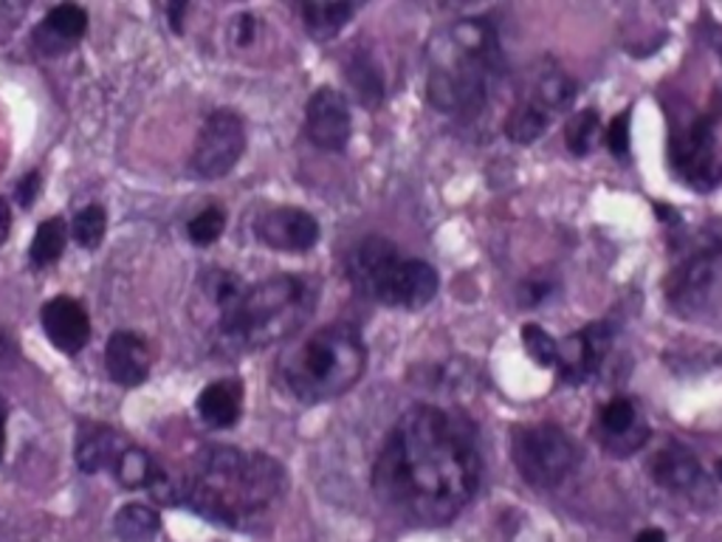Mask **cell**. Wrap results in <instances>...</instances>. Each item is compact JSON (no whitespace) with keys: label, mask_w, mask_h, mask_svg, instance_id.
Masks as SVG:
<instances>
[{"label":"cell","mask_w":722,"mask_h":542,"mask_svg":"<svg viewBox=\"0 0 722 542\" xmlns=\"http://www.w3.org/2000/svg\"><path fill=\"white\" fill-rule=\"evenodd\" d=\"M285 390L302 404H322L345 396L367 371V342L350 322H333L314 331L280 356Z\"/></svg>","instance_id":"obj_5"},{"label":"cell","mask_w":722,"mask_h":542,"mask_svg":"<svg viewBox=\"0 0 722 542\" xmlns=\"http://www.w3.org/2000/svg\"><path fill=\"white\" fill-rule=\"evenodd\" d=\"M245 150V125L234 111L220 107L212 111L203 122L201 133H198L196 150H192V173L198 178H223L238 167V161L243 158Z\"/></svg>","instance_id":"obj_9"},{"label":"cell","mask_w":722,"mask_h":542,"mask_svg":"<svg viewBox=\"0 0 722 542\" xmlns=\"http://www.w3.org/2000/svg\"><path fill=\"white\" fill-rule=\"evenodd\" d=\"M130 447L125 438L111 427L85 429L76 441V467L85 475H96L102 469H114L122 452Z\"/></svg>","instance_id":"obj_21"},{"label":"cell","mask_w":722,"mask_h":542,"mask_svg":"<svg viewBox=\"0 0 722 542\" xmlns=\"http://www.w3.org/2000/svg\"><path fill=\"white\" fill-rule=\"evenodd\" d=\"M714 125L711 119H694L672 136V167L689 187L709 189L716 181Z\"/></svg>","instance_id":"obj_10"},{"label":"cell","mask_w":722,"mask_h":542,"mask_svg":"<svg viewBox=\"0 0 722 542\" xmlns=\"http://www.w3.org/2000/svg\"><path fill=\"white\" fill-rule=\"evenodd\" d=\"M551 116H545L536 107L525 105V102H516L511 107V114L505 116V136L516 145H534L540 139L542 133L551 127Z\"/></svg>","instance_id":"obj_27"},{"label":"cell","mask_w":722,"mask_h":542,"mask_svg":"<svg viewBox=\"0 0 722 542\" xmlns=\"http://www.w3.org/2000/svg\"><path fill=\"white\" fill-rule=\"evenodd\" d=\"M427 96L432 107L452 116L480 114L503 74L496 29L483 18L443 25L427 45Z\"/></svg>","instance_id":"obj_3"},{"label":"cell","mask_w":722,"mask_h":542,"mask_svg":"<svg viewBox=\"0 0 722 542\" xmlns=\"http://www.w3.org/2000/svg\"><path fill=\"white\" fill-rule=\"evenodd\" d=\"M511 458L527 486L553 489L576 472L582 452L565 429L553 424H527L511 432Z\"/></svg>","instance_id":"obj_7"},{"label":"cell","mask_w":722,"mask_h":542,"mask_svg":"<svg viewBox=\"0 0 722 542\" xmlns=\"http://www.w3.org/2000/svg\"><path fill=\"white\" fill-rule=\"evenodd\" d=\"M573 96H576V85H573L571 76L559 69H545L542 65V69L531 71L516 102H525V105L536 107V111H542V114L553 119L565 107H571Z\"/></svg>","instance_id":"obj_17"},{"label":"cell","mask_w":722,"mask_h":542,"mask_svg":"<svg viewBox=\"0 0 722 542\" xmlns=\"http://www.w3.org/2000/svg\"><path fill=\"white\" fill-rule=\"evenodd\" d=\"M107 376L122 387L145 385L150 376V351H147L145 336L136 331H116L111 334L105 347Z\"/></svg>","instance_id":"obj_15"},{"label":"cell","mask_w":722,"mask_h":542,"mask_svg":"<svg viewBox=\"0 0 722 542\" xmlns=\"http://www.w3.org/2000/svg\"><path fill=\"white\" fill-rule=\"evenodd\" d=\"M223 227H227V212L220 207H207L189 221L187 234L198 247H212L214 240L223 234Z\"/></svg>","instance_id":"obj_31"},{"label":"cell","mask_w":722,"mask_h":542,"mask_svg":"<svg viewBox=\"0 0 722 542\" xmlns=\"http://www.w3.org/2000/svg\"><path fill=\"white\" fill-rule=\"evenodd\" d=\"M716 51H720V54H722V43H720V45H716Z\"/></svg>","instance_id":"obj_41"},{"label":"cell","mask_w":722,"mask_h":542,"mask_svg":"<svg viewBox=\"0 0 722 542\" xmlns=\"http://www.w3.org/2000/svg\"><path fill=\"white\" fill-rule=\"evenodd\" d=\"M547 291H551V285L542 283V280H527V283H522L520 291H516V300H520L522 309H534V305H540L542 300H545Z\"/></svg>","instance_id":"obj_33"},{"label":"cell","mask_w":722,"mask_h":542,"mask_svg":"<svg viewBox=\"0 0 722 542\" xmlns=\"http://www.w3.org/2000/svg\"><path fill=\"white\" fill-rule=\"evenodd\" d=\"M161 529L158 511L147 503H127L116 511L114 531L122 542H150Z\"/></svg>","instance_id":"obj_24"},{"label":"cell","mask_w":722,"mask_h":542,"mask_svg":"<svg viewBox=\"0 0 722 542\" xmlns=\"http://www.w3.org/2000/svg\"><path fill=\"white\" fill-rule=\"evenodd\" d=\"M652 480L672 494H686L694 492L700 483H703V467L700 460L689 452L686 447H666L655 455L652 467Z\"/></svg>","instance_id":"obj_19"},{"label":"cell","mask_w":722,"mask_h":542,"mask_svg":"<svg viewBox=\"0 0 722 542\" xmlns=\"http://www.w3.org/2000/svg\"><path fill=\"white\" fill-rule=\"evenodd\" d=\"M316 309V291L305 278L276 274L249 285L238 305L214 322V354L240 356L294 336Z\"/></svg>","instance_id":"obj_4"},{"label":"cell","mask_w":722,"mask_h":542,"mask_svg":"<svg viewBox=\"0 0 722 542\" xmlns=\"http://www.w3.org/2000/svg\"><path fill=\"white\" fill-rule=\"evenodd\" d=\"M9 227H12V209H9L7 198H0V243L9 238Z\"/></svg>","instance_id":"obj_37"},{"label":"cell","mask_w":722,"mask_h":542,"mask_svg":"<svg viewBox=\"0 0 722 542\" xmlns=\"http://www.w3.org/2000/svg\"><path fill=\"white\" fill-rule=\"evenodd\" d=\"M38 192H40V173H29V176L18 184L20 204H23V207H32Z\"/></svg>","instance_id":"obj_34"},{"label":"cell","mask_w":722,"mask_h":542,"mask_svg":"<svg viewBox=\"0 0 722 542\" xmlns=\"http://www.w3.org/2000/svg\"><path fill=\"white\" fill-rule=\"evenodd\" d=\"M635 542H666V534L660 529H643L641 534L635 536Z\"/></svg>","instance_id":"obj_39"},{"label":"cell","mask_w":722,"mask_h":542,"mask_svg":"<svg viewBox=\"0 0 722 542\" xmlns=\"http://www.w3.org/2000/svg\"><path fill=\"white\" fill-rule=\"evenodd\" d=\"M356 7L353 3H305L302 7V23L314 40H333L350 23Z\"/></svg>","instance_id":"obj_22"},{"label":"cell","mask_w":722,"mask_h":542,"mask_svg":"<svg viewBox=\"0 0 722 542\" xmlns=\"http://www.w3.org/2000/svg\"><path fill=\"white\" fill-rule=\"evenodd\" d=\"M285 467L265 452L207 447L192 458L176 486V503L227 529L265 518L285 494Z\"/></svg>","instance_id":"obj_2"},{"label":"cell","mask_w":722,"mask_h":542,"mask_svg":"<svg viewBox=\"0 0 722 542\" xmlns=\"http://www.w3.org/2000/svg\"><path fill=\"white\" fill-rule=\"evenodd\" d=\"M65 243H69V227H65L63 218H49L38 227L32 238V247H29V258H32L34 265H51L57 263L65 252Z\"/></svg>","instance_id":"obj_26"},{"label":"cell","mask_w":722,"mask_h":542,"mask_svg":"<svg viewBox=\"0 0 722 542\" xmlns=\"http://www.w3.org/2000/svg\"><path fill=\"white\" fill-rule=\"evenodd\" d=\"M714 472H716V480H722V458L716 460V467H714Z\"/></svg>","instance_id":"obj_40"},{"label":"cell","mask_w":722,"mask_h":542,"mask_svg":"<svg viewBox=\"0 0 722 542\" xmlns=\"http://www.w3.org/2000/svg\"><path fill=\"white\" fill-rule=\"evenodd\" d=\"M305 133H308L311 145H316L320 150H345L353 133V116L342 91H314V96L305 105Z\"/></svg>","instance_id":"obj_11"},{"label":"cell","mask_w":722,"mask_h":542,"mask_svg":"<svg viewBox=\"0 0 722 542\" xmlns=\"http://www.w3.org/2000/svg\"><path fill=\"white\" fill-rule=\"evenodd\" d=\"M7 418H9V407L7 402L0 398V463H3V452H7Z\"/></svg>","instance_id":"obj_38"},{"label":"cell","mask_w":722,"mask_h":542,"mask_svg":"<svg viewBox=\"0 0 722 542\" xmlns=\"http://www.w3.org/2000/svg\"><path fill=\"white\" fill-rule=\"evenodd\" d=\"M14 351H18V347H14V334L0 322V365L12 359Z\"/></svg>","instance_id":"obj_36"},{"label":"cell","mask_w":722,"mask_h":542,"mask_svg":"<svg viewBox=\"0 0 722 542\" xmlns=\"http://www.w3.org/2000/svg\"><path fill=\"white\" fill-rule=\"evenodd\" d=\"M480 475L474 424L463 413L415 404L378 449L373 492L407 523L447 525L474 500Z\"/></svg>","instance_id":"obj_1"},{"label":"cell","mask_w":722,"mask_h":542,"mask_svg":"<svg viewBox=\"0 0 722 542\" xmlns=\"http://www.w3.org/2000/svg\"><path fill=\"white\" fill-rule=\"evenodd\" d=\"M522 345H525L527 356H531L540 367L559 365V345H556V340H553L542 325L527 322L525 329H522Z\"/></svg>","instance_id":"obj_30"},{"label":"cell","mask_w":722,"mask_h":542,"mask_svg":"<svg viewBox=\"0 0 722 542\" xmlns=\"http://www.w3.org/2000/svg\"><path fill=\"white\" fill-rule=\"evenodd\" d=\"M565 142H567V150H571L573 156H587V153L596 150V142H598L596 111H582V114L573 116L565 127Z\"/></svg>","instance_id":"obj_29"},{"label":"cell","mask_w":722,"mask_h":542,"mask_svg":"<svg viewBox=\"0 0 722 542\" xmlns=\"http://www.w3.org/2000/svg\"><path fill=\"white\" fill-rule=\"evenodd\" d=\"M85 32H88V12L76 3H60L43 18L34 34V45L45 54H57L85 38Z\"/></svg>","instance_id":"obj_18"},{"label":"cell","mask_w":722,"mask_h":542,"mask_svg":"<svg viewBox=\"0 0 722 542\" xmlns=\"http://www.w3.org/2000/svg\"><path fill=\"white\" fill-rule=\"evenodd\" d=\"M666 300L683 320L722 316V249L691 254L672 271Z\"/></svg>","instance_id":"obj_8"},{"label":"cell","mask_w":722,"mask_h":542,"mask_svg":"<svg viewBox=\"0 0 722 542\" xmlns=\"http://www.w3.org/2000/svg\"><path fill=\"white\" fill-rule=\"evenodd\" d=\"M613 345V329L607 322H590L587 329L576 331L565 347H559V378L567 385H582L590 376H596Z\"/></svg>","instance_id":"obj_13"},{"label":"cell","mask_w":722,"mask_h":542,"mask_svg":"<svg viewBox=\"0 0 722 542\" xmlns=\"http://www.w3.org/2000/svg\"><path fill=\"white\" fill-rule=\"evenodd\" d=\"M347 280L367 300L407 311L429 305L440 289L438 271L427 260L404 258L396 243L381 234L358 240L350 249Z\"/></svg>","instance_id":"obj_6"},{"label":"cell","mask_w":722,"mask_h":542,"mask_svg":"<svg viewBox=\"0 0 722 542\" xmlns=\"http://www.w3.org/2000/svg\"><path fill=\"white\" fill-rule=\"evenodd\" d=\"M598 429L613 455H629L647 441V424L629 398H613L598 413Z\"/></svg>","instance_id":"obj_16"},{"label":"cell","mask_w":722,"mask_h":542,"mask_svg":"<svg viewBox=\"0 0 722 542\" xmlns=\"http://www.w3.org/2000/svg\"><path fill=\"white\" fill-rule=\"evenodd\" d=\"M45 336L51 345L63 354H80L91 340V320L85 305L76 303L74 296H54L40 311Z\"/></svg>","instance_id":"obj_14"},{"label":"cell","mask_w":722,"mask_h":542,"mask_svg":"<svg viewBox=\"0 0 722 542\" xmlns=\"http://www.w3.org/2000/svg\"><path fill=\"white\" fill-rule=\"evenodd\" d=\"M254 234L274 252L302 254L311 252L320 240V221L305 209L276 207L269 209L254 223Z\"/></svg>","instance_id":"obj_12"},{"label":"cell","mask_w":722,"mask_h":542,"mask_svg":"<svg viewBox=\"0 0 722 542\" xmlns=\"http://www.w3.org/2000/svg\"><path fill=\"white\" fill-rule=\"evenodd\" d=\"M604 142H607V147L613 156H618V158L629 156V114H621L609 122Z\"/></svg>","instance_id":"obj_32"},{"label":"cell","mask_w":722,"mask_h":542,"mask_svg":"<svg viewBox=\"0 0 722 542\" xmlns=\"http://www.w3.org/2000/svg\"><path fill=\"white\" fill-rule=\"evenodd\" d=\"M347 83H350L353 94H356V100L362 102L365 107H378L384 102V76L381 71H378V65L373 63L367 54H356V58L350 60V65H347L345 71Z\"/></svg>","instance_id":"obj_25"},{"label":"cell","mask_w":722,"mask_h":542,"mask_svg":"<svg viewBox=\"0 0 722 542\" xmlns=\"http://www.w3.org/2000/svg\"><path fill=\"white\" fill-rule=\"evenodd\" d=\"M105 229L107 212L100 204L80 209V212L74 215V221H71V234H74L76 243H80L82 249H88V252H94V249L100 247L102 238H105Z\"/></svg>","instance_id":"obj_28"},{"label":"cell","mask_w":722,"mask_h":542,"mask_svg":"<svg viewBox=\"0 0 722 542\" xmlns=\"http://www.w3.org/2000/svg\"><path fill=\"white\" fill-rule=\"evenodd\" d=\"M116 480H119L125 489H147L150 492L153 486L161 480L164 469L158 467L156 460H153L150 452H145V449L138 447H127L125 452H122V458L116 460Z\"/></svg>","instance_id":"obj_23"},{"label":"cell","mask_w":722,"mask_h":542,"mask_svg":"<svg viewBox=\"0 0 722 542\" xmlns=\"http://www.w3.org/2000/svg\"><path fill=\"white\" fill-rule=\"evenodd\" d=\"M196 410L203 424L214 429H229L240 421L243 413V387L234 378H223V382H212L201 390L196 402Z\"/></svg>","instance_id":"obj_20"},{"label":"cell","mask_w":722,"mask_h":542,"mask_svg":"<svg viewBox=\"0 0 722 542\" xmlns=\"http://www.w3.org/2000/svg\"><path fill=\"white\" fill-rule=\"evenodd\" d=\"M254 32H258V20H254L252 14H240V18L234 20V40H238L240 45L252 43Z\"/></svg>","instance_id":"obj_35"}]
</instances>
